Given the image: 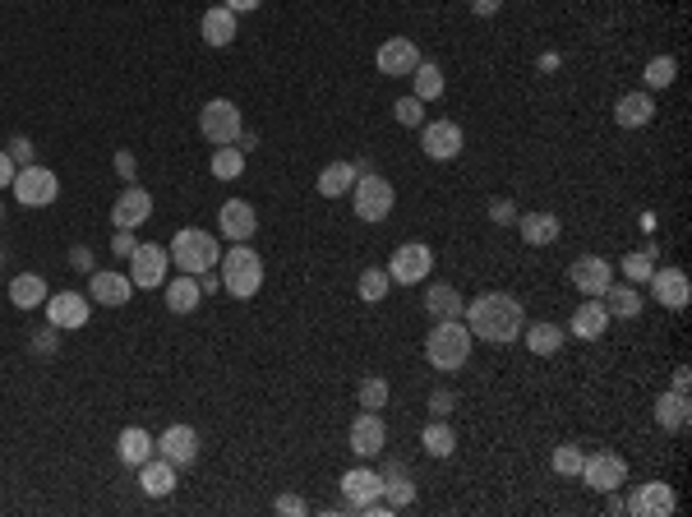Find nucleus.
Masks as SVG:
<instances>
[{
  "instance_id": "obj_1",
  "label": "nucleus",
  "mask_w": 692,
  "mask_h": 517,
  "mask_svg": "<svg viewBox=\"0 0 692 517\" xmlns=\"http://www.w3.org/2000/svg\"><path fill=\"white\" fill-rule=\"evenodd\" d=\"M462 324L471 328V337H480V342L508 347V342L522 337L526 310H522L517 296H508V291H485V296H476V301L462 310Z\"/></svg>"
},
{
  "instance_id": "obj_2",
  "label": "nucleus",
  "mask_w": 692,
  "mask_h": 517,
  "mask_svg": "<svg viewBox=\"0 0 692 517\" xmlns=\"http://www.w3.org/2000/svg\"><path fill=\"white\" fill-rule=\"evenodd\" d=\"M471 328L462 324V319H434V328L425 333V361L434 365V370H462L466 361H471Z\"/></svg>"
},
{
  "instance_id": "obj_3",
  "label": "nucleus",
  "mask_w": 692,
  "mask_h": 517,
  "mask_svg": "<svg viewBox=\"0 0 692 517\" xmlns=\"http://www.w3.org/2000/svg\"><path fill=\"white\" fill-rule=\"evenodd\" d=\"M167 254H171V268H176V273H190V277H199V273H208V268L222 264V245H217V236L213 231H199V227L176 231V241L167 245Z\"/></svg>"
},
{
  "instance_id": "obj_4",
  "label": "nucleus",
  "mask_w": 692,
  "mask_h": 517,
  "mask_svg": "<svg viewBox=\"0 0 692 517\" xmlns=\"http://www.w3.org/2000/svg\"><path fill=\"white\" fill-rule=\"evenodd\" d=\"M222 287H227V296H236V301H254L263 287V259L250 250V241L231 245L227 254H222Z\"/></svg>"
},
{
  "instance_id": "obj_5",
  "label": "nucleus",
  "mask_w": 692,
  "mask_h": 517,
  "mask_svg": "<svg viewBox=\"0 0 692 517\" xmlns=\"http://www.w3.org/2000/svg\"><path fill=\"white\" fill-rule=\"evenodd\" d=\"M397 194L393 185L383 181L379 171H365V176H356V185H351V208H356L360 222H383V217L393 213Z\"/></svg>"
},
{
  "instance_id": "obj_6",
  "label": "nucleus",
  "mask_w": 692,
  "mask_h": 517,
  "mask_svg": "<svg viewBox=\"0 0 692 517\" xmlns=\"http://www.w3.org/2000/svg\"><path fill=\"white\" fill-rule=\"evenodd\" d=\"M245 130V121H240V107L231 102V97H213V102H203L199 111V134L208 139L213 148L222 144H236V134Z\"/></svg>"
},
{
  "instance_id": "obj_7",
  "label": "nucleus",
  "mask_w": 692,
  "mask_h": 517,
  "mask_svg": "<svg viewBox=\"0 0 692 517\" xmlns=\"http://www.w3.org/2000/svg\"><path fill=\"white\" fill-rule=\"evenodd\" d=\"M10 194L24 208H47V204H56L60 181H56V171H51V167H37V162H33V167H19V171H14Z\"/></svg>"
},
{
  "instance_id": "obj_8",
  "label": "nucleus",
  "mask_w": 692,
  "mask_h": 517,
  "mask_svg": "<svg viewBox=\"0 0 692 517\" xmlns=\"http://www.w3.org/2000/svg\"><path fill=\"white\" fill-rule=\"evenodd\" d=\"M430 273H434V250L425 241L397 245L393 259H388V277H393V282H402V287H416V282H425Z\"/></svg>"
},
{
  "instance_id": "obj_9",
  "label": "nucleus",
  "mask_w": 692,
  "mask_h": 517,
  "mask_svg": "<svg viewBox=\"0 0 692 517\" xmlns=\"http://www.w3.org/2000/svg\"><path fill=\"white\" fill-rule=\"evenodd\" d=\"M420 148L430 162H457L466 148V134L457 121H425L420 125Z\"/></svg>"
},
{
  "instance_id": "obj_10",
  "label": "nucleus",
  "mask_w": 692,
  "mask_h": 517,
  "mask_svg": "<svg viewBox=\"0 0 692 517\" xmlns=\"http://www.w3.org/2000/svg\"><path fill=\"white\" fill-rule=\"evenodd\" d=\"M586 485L596 494H609V490H623V481H628V462H623L619 453H609V448H600V453H591L582 462V471H577Z\"/></svg>"
},
{
  "instance_id": "obj_11",
  "label": "nucleus",
  "mask_w": 692,
  "mask_h": 517,
  "mask_svg": "<svg viewBox=\"0 0 692 517\" xmlns=\"http://www.w3.org/2000/svg\"><path fill=\"white\" fill-rule=\"evenodd\" d=\"M47 324H56L60 333H74V328L88 324V314H93V301H88V291H56L47 296Z\"/></svg>"
},
{
  "instance_id": "obj_12",
  "label": "nucleus",
  "mask_w": 692,
  "mask_h": 517,
  "mask_svg": "<svg viewBox=\"0 0 692 517\" xmlns=\"http://www.w3.org/2000/svg\"><path fill=\"white\" fill-rule=\"evenodd\" d=\"M425 61L420 56V47L411 42V37H388L379 51H374V65H379L383 79H411V70Z\"/></svg>"
},
{
  "instance_id": "obj_13",
  "label": "nucleus",
  "mask_w": 692,
  "mask_h": 517,
  "mask_svg": "<svg viewBox=\"0 0 692 517\" xmlns=\"http://www.w3.org/2000/svg\"><path fill=\"white\" fill-rule=\"evenodd\" d=\"M383 499V476L374 467H351L342 476V504L351 508V513H365L370 504H379Z\"/></svg>"
},
{
  "instance_id": "obj_14",
  "label": "nucleus",
  "mask_w": 692,
  "mask_h": 517,
  "mask_svg": "<svg viewBox=\"0 0 692 517\" xmlns=\"http://www.w3.org/2000/svg\"><path fill=\"white\" fill-rule=\"evenodd\" d=\"M167 268H171L167 245H139V250L130 254V282L144 291L162 287V282H167Z\"/></svg>"
},
{
  "instance_id": "obj_15",
  "label": "nucleus",
  "mask_w": 692,
  "mask_h": 517,
  "mask_svg": "<svg viewBox=\"0 0 692 517\" xmlns=\"http://www.w3.org/2000/svg\"><path fill=\"white\" fill-rule=\"evenodd\" d=\"M153 217V194L144 190V185H125V190L116 194V204H111V222L116 227H125V231H139Z\"/></svg>"
},
{
  "instance_id": "obj_16",
  "label": "nucleus",
  "mask_w": 692,
  "mask_h": 517,
  "mask_svg": "<svg viewBox=\"0 0 692 517\" xmlns=\"http://www.w3.org/2000/svg\"><path fill=\"white\" fill-rule=\"evenodd\" d=\"M646 287H651V301L665 305V310H683L692 301V282L683 268H656L646 277Z\"/></svg>"
},
{
  "instance_id": "obj_17",
  "label": "nucleus",
  "mask_w": 692,
  "mask_h": 517,
  "mask_svg": "<svg viewBox=\"0 0 692 517\" xmlns=\"http://www.w3.org/2000/svg\"><path fill=\"white\" fill-rule=\"evenodd\" d=\"M628 513L633 517H669L674 508H679V494L669 490L665 481H646V485H637L633 494H628Z\"/></svg>"
},
{
  "instance_id": "obj_18",
  "label": "nucleus",
  "mask_w": 692,
  "mask_h": 517,
  "mask_svg": "<svg viewBox=\"0 0 692 517\" xmlns=\"http://www.w3.org/2000/svg\"><path fill=\"white\" fill-rule=\"evenodd\" d=\"M388 448V425H383L379 411H360L356 421H351V453L356 457H379Z\"/></svg>"
},
{
  "instance_id": "obj_19",
  "label": "nucleus",
  "mask_w": 692,
  "mask_h": 517,
  "mask_svg": "<svg viewBox=\"0 0 692 517\" xmlns=\"http://www.w3.org/2000/svg\"><path fill=\"white\" fill-rule=\"evenodd\" d=\"M568 282H573L582 296H605V287L614 282V264L600 259V254H582V259H573V268H568Z\"/></svg>"
},
{
  "instance_id": "obj_20",
  "label": "nucleus",
  "mask_w": 692,
  "mask_h": 517,
  "mask_svg": "<svg viewBox=\"0 0 692 517\" xmlns=\"http://www.w3.org/2000/svg\"><path fill=\"white\" fill-rule=\"evenodd\" d=\"M157 457H167L176 471L194 467V457H199V430H194V425H171V430L157 439Z\"/></svg>"
},
{
  "instance_id": "obj_21",
  "label": "nucleus",
  "mask_w": 692,
  "mask_h": 517,
  "mask_svg": "<svg viewBox=\"0 0 692 517\" xmlns=\"http://www.w3.org/2000/svg\"><path fill=\"white\" fill-rule=\"evenodd\" d=\"M130 296H134V282L125 273H107V268H93V273H88V301L107 305V310H120Z\"/></svg>"
},
{
  "instance_id": "obj_22",
  "label": "nucleus",
  "mask_w": 692,
  "mask_h": 517,
  "mask_svg": "<svg viewBox=\"0 0 692 517\" xmlns=\"http://www.w3.org/2000/svg\"><path fill=\"white\" fill-rule=\"evenodd\" d=\"M217 222H222V236H227L231 245L254 241V231H259V213H254L250 199H227L222 213H217Z\"/></svg>"
},
{
  "instance_id": "obj_23",
  "label": "nucleus",
  "mask_w": 692,
  "mask_h": 517,
  "mask_svg": "<svg viewBox=\"0 0 692 517\" xmlns=\"http://www.w3.org/2000/svg\"><path fill=\"white\" fill-rule=\"evenodd\" d=\"M605 328H609V310L600 305V296H586V301L573 310V319H568L563 333L582 337V342H596V337H605Z\"/></svg>"
},
{
  "instance_id": "obj_24",
  "label": "nucleus",
  "mask_w": 692,
  "mask_h": 517,
  "mask_svg": "<svg viewBox=\"0 0 692 517\" xmlns=\"http://www.w3.org/2000/svg\"><path fill=\"white\" fill-rule=\"evenodd\" d=\"M517 236H522L531 250H545V245H554L563 236V222L554 213H517Z\"/></svg>"
},
{
  "instance_id": "obj_25",
  "label": "nucleus",
  "mask_w": 692,
  "mask_h": 517,
  "mask_svg": "<svg viewBox=\"0 0 692 517\" xmlns=\"http://www.w3.org/2000/svg\"><path fill=\"white\" fill-rule=\"evenodd\" d=\"M600 305L609 310V319H637L646 305L642 287H633V282H609L605 296H600Z\"/></svg>"
},
{
  "instance_id": "obj_26",
  "label": "nucleus",
  "mask_w": 692,
  "mask_h": 517,
  "mask_svg": "<svg viewBox=\"0 0 692 517\" xmlns=\"http://www.w3.org/2000/svg\"><path fill=\"white\" fill-rule=\"evenodd\" d=\"M383 504L388 508H411L416 504V481H411V471L397 467V462H383Z\"/></svg>"
},
{
  "instance_id": "obj_27",
  "label": "nucleus",
  "mask_w": 692,
  "mask_h": 517,
  "mask_svg": "<svg viewBox=\"0 0 692 517\" xmlns=\"http://www.w3.org/2000/svg\"><path fill=\"white\" fill-rule=\"evenodd\" d=\"M688 421H692V402L683 393L669 388V393L656 397V425L665 434H683V430H688Z\"/></svg>"
},
{
  "instance_id": "obj_28",
  "label": "nucleus",
  "mask_w": 692,
  "mask_h": 517,
  "mask_svg": "<svg viewBox=\"0 0 692 517\" xmlns=\"http://www.w3.org/2000/svg\"><path fill=\"white\" fill-rule=\"evenodd\" d=\"M139 490L148 494V499H167L171 490H176V467H171L167 457H148L144 467H139Z\"/></svg>"
},
{
  "instance_id": "obj_29",
  "label": "nucleus",
  "mask_w": 692,
  "mask_h": 517,
  "mask_svg": "<svg viewBox=\"0 0 692 517\" xmlns=\"http://www.w3.org/2000/svg\"><path fill=\"white\" fill-rule=\"evenodd\" d=\"M162 291H167V310L171 314H194L203 305L199 277H190V273H176L171 282H162Z\"/></svg>"
},
{
  "instance_id": "obj_30",
  "label": "nucleus",
  "mask_w": 692,
  "mask_h": 517,
  "mask_svg": "<svg viewBox=\"0 0 692 517\" xmlns=\"http://www.w3.org/2000/svg\"><path fill=\"white\" fill-rule=\"evenodd\" d=\"M157 453V439L148 430H139V425H130V430H120L116 439V457L125 462V467H144L148 457Z\"/></svg>"
},
{
  "instance_id": "obj_31",
  "label": "nucleus",
  "mask_w": 692,
  "mask_h": 517,
  "mask_svg": "<svg viewBox=\"0 0 692 517\" xmlns=\"http://www.w3.org/2000/svg\"><path fill=\"white\" fill-rule=\"evenodd\" d=\"M199 33H203V42H208V47H231V42H236V14H231L227 5L203 10Z\"/></svg>"
},
{
  "instance_id": "obj_32",
  "label": "nucleus",
  "mask_w": 692,
  "mask_h": 517,
  "mask_svg": "<svg viewBox=\"0 0 692 517\" xmlns=\"http://www.w3.org/2000/svg\"><path fill=\"white\" fill-rule=\"evenodd\" d=\"M614 121L623 125V130H642V125L656 121V102H651V93H623L619 107H614Z\"/></svg>"
},
{
  "instance_id": "obj_33",
  "label": "nucleus",
  "mask_w": 692,
  "mask_h": 517,
  "mask_svg": "<svg viewBox=\"0 0 692 517\" xmlns=\"http://www.w3.org/2000/svg\"><path fill=\"white\" fill-rule=\"evenodd\" d=\"M522 342L531 356H559L563 342H568V333H563L559 324H526L522 328Z\"/></svg>"
},
{
  "instance_id": "obj_34",
  "label": "nucleus",
  "mask_w": 692,
  "mask_h": 517,
  "mask_svg": "<svg viewBox=\"0 0 692 517\" xmlns=\"http://www.w3.org/2000/svg\"><path fill=\"white\" fill-rule=\"evenodd\" d=\"M351 185H356V167H351V162H328V167L319 171L314 190H319L323 199H342V194H351Z\"/></svg>"
},
{
  "instance_id": "obj_35",
  "label": "nucleus",
  "mask_w": 692,
  "mask_h": 517,
  "mask_svg": "<svg viewBox=\"0 0 692 517\" xmlns=\"http://www.w3.org/2000/svg\"><path fill=\"white\" fill-rule=\"evenodd\" d=\"M47 282H42V273H19L10 282V301L19 305V310H37V305H47Z\"/></svg>"
},
{
  "instance_id": "obj_36",
  "label": "nucleus",
  "mask_w": 692,
  "mask_h": 517,
  "mask_svg": "<svg viewBox=\"0 0 692 517\" xmlns=\"http://www.w3.org/2000/svg\"><path fill=\"white\" fill-rule=\"evenodd\" d=\"M425 310L434 314V319H462L466 301H462V291L448 287V282H439V287L425 291Z\"/></svg>"
},
{
  "instance_id": "obj_37",
  "label": "nucleus",
  "mask_w": 692,
  "mask_h": 517,
  "mask_svg": "<svg viewBox=\"0 0 692 517\" xmlns=\"http://www.w3.org/2000/svg\"><path fill=\"white\" fill-rule=\"evenodd\" d=\"M443 88H448V79H443V70L434 61H420L416 70H411V93H416L420 102H434V97H443Z\"/></svg>"
},
{
  "instance_id": "obj_38",
  "label": "nucleus",
  "mask_w": 692,
  "mask_h": 517,
  "mask_svg": "<svg viewBox=\"0 0 692 517\" xmlns=\"http://www.w3.org/2000/svg\"><path fill=\"white\" fill-rule=\"evenodd\" d=\"M420 448L430 457H453L457 453V434L448 421H430L425 430H420Z\"/></svg>"
},
{
  "instance_id": "obj_39",
  "label": "nucleus",
  "mask_w": 692,
  "mask_h": 517,
  "mask_svg": "<svg viewBox=\"0 0 692 517\" xmlns=\"http://www.w3.org/2000/svg\"><path fill=\"white\" fill-rule=\"evenodd\" d=\"M642 79H646V93H660V88H669L679 79V61L674 56H656V61H646Z\"/></svg>"
},
{
  "instance_id": "obj_40",
  "label": "nucleus",
  "mask_w": 692,
  "mask_h": 517,
  "mask_svg": "<svg viewBox=\"0 0 692 517\" xmlns=\"http://www.w3.org/2000/svg\"><path fill=\"white\" fill-rule=\"evenodd\" d=\"M208 167H213L217 181H236L240 171H245V153L236 144H222V148H213V162Z\"/></svg>"
},
{
  "instance_id": "obj_41",
  "label": "nucleus",
  "mask_w": 692,
  "mask_h": 517,
  "mask_svg": "<svg viewBox=\"0 0 692 517\" xmlns=\"http://www.w3.org/2000/svg\"><path fill=\"white\" fill-rule=\"evenodd\" d=\"M388 287H393V277H388V268H365V273H360V282H356L360 301H370V305H379L383 296H388Z\"/></svg>"
},
{
  "instance_id": "obj_42",
  "label": "nucleus",
  "mask_w": 692,
  "mask_h": 517,
  "mask_svg": "<svg viewBox=\"0 0 692 517\" xmlns=\"http://www.w3.org/2000/svg\"><path fill=\"white\" fill-rule=\"evenodd\" d=\"M393 121L402 125V130H420V125H425V102H420L416 93L397 97V102H393Z\"/></svg>"
},
{
  "instance_id": "obj_43",
  "label": "nucleus",
  "mask_w": 692,
  "mask_h": 517,
  "mask_svg": "<svg viewBox=\"0 0 692 517\" xmlns=\"http://www.w3.org/2000/svg\"><path fill=\"white\" fill-rule=\"evenodd\" d=\"M656 273V259H651V254H628V259H623V282H633V287H646V277Z\"/></svg>"
},
{
  "instance_id": "obj_44",
  "label": "nucleus",
  "mask_w": 692,
  "mask_h": 517,
  "mask_svg": "<svg viewBox=\"0 0 692 517\" xmlns=\"http://www.w3.org/2000/svg\"><path fill=\"white\" fill-rule=\"evenodd\" d=\"M360 407H365V411H383V407H388V379H379V374L365 379V384H360Z\"/></svg>"
},
{
  "instance_id": "obj_45",
  "label": "nucleus",
  "mask_w": 692,
  "mask_h": 517,
  "mask_svg": "<svg viewBox=\"0 0 692 517\" xmlns=\"http://www.w3.org/2000/svg\"><path fill=\"white\" fill-rule=\"evenodd\" d=\"M582 462H586V453L577 444L554 448V471H559V476H577V471H582Z\"/></svg>"
},
{
  "instance_id": "obj_46",
  "label": "nucleus",
  "mask_w": 692,
  "mask_h": 517,
  "mask_svg": "<svg viewBox=\"0 0 692 517\" xmlns=\"http://www.w3.org/2000/svg\"><path fill=\"white\" fill-rule=\"evenodd\" d=\"M453 407H457V393H453V388H434V393H430V416H434V421H448V416H453Z\"/></svg>"
},
{
  "instance_id": "obj_47",
  "label": "nucleus",
  "mask_w": 692,
  "mask_h": 517,
  "mask_svg": "<svg viewBox=\"0 0 692 517\" xmlns=\"http://www.w3.org/2000/svg\"><path fill=\"white\" fill-rule=\"evenodd\" d=\"M28 347H33V356H56V347H60V328H56V324H47L42 333H33V342H28Z\"/></svg>"
},
{
  "instance_id": "obj_48",
  "label": "nucleus",
  "mask_w": 692,
  "mask_h": 517,
  "mask_svg": "<svg viewBox=\"0 0 692 517\" xmlns=\"http://www.w3.org/2000/svg\"><path fill=\"white\" fill-rule=\"evenodd\" d=\"M5 153L14 157V167H33V162H37V157H33V139H28V134H14Z\"/></svg>"
},
{
  "instance_id": "obj_49",
  "label": "nucleus",
  "mask_w": 692,
  "mask_h": 517,
  "mask_svg": "<svg viewBox=\"0 0 692 517\" xmlns=\"http://www.w3.org/2000/svg\"><path fill=\"white\" fill-rule=\"evenodd\" d=\"M273 513H282V517H305V513H310V504H305L300 494H277V499H273Z\"/></svg>"
},
{
  "instance_id": "obj_50",
  "label": "nucleus",
  "mask_w": 692,
  "mask_h": 517,
  "mask_svg": "<svg viewBox=\"0 0 692 517\" xmlns=\"http://www.w3.org/2000/svg\"><path fill=\"white\" fill-rule=\"evenodd\" d=\"M490 222H494V227H513V222H517V204H513V199H494V204H490Z\"/></svg>"
},
{
  "instance_id": "obj_51",
  "label": "nucleus",
  "mask_w": 692,
  "mask_h": 517,
  "mask_svg": "<svg viewBox=\"0 0 692 517\" xmlns=\"http://www.w3.org/2000/svg\"><path fill=\"white\" fill-rule=\"evenodd\" d=\"M134 250H139V241H134V231L116 227V236H111V254H116V259H130Z\"/></svg>"
},
{
  "instance_id": "obj_52",
  "label": "nucleus",
  "mask_w": 692,
  "mask_h": 517,
  "mask_svg": "<svg viewBox=\"0 0 692 517\" xmlns=\"http://www.w3.org/2000/svg\"><path fill=\"white\" fill-rule=\"evenodd\" d=\"M116 176H120L125 185H130L134 176H139V162H134V153H125V148L116 153Z\"/></svg>"
},
{
  "instance_id": "obj_53",
  "label": "nucleus",
  "mask_w": 692,
  "mask_h": 517,
  "mask_svg": "<svg viewBox=\"0 0 692 517\" xmlns=\"http://www.w3.org/2000/svg\"><path fill=\"white\" fill-rule=\"evenodd\" d=\"M14 171H19V167H14V157L0 148V190H10V185H14Z\"/></svg>"
},
{
  "instance_id": "obj_54",
  "label": "nucleus",
  "mask_w": 692,
  "mask_h": 517,
  "mask_svg": "<svg viewBox=\"0 0 692 517\" xmlns=\"http://www.w3.org/2000/svg\"><path fill=\"white\" fill-rule=\"evenodd\" d=\"M499 10H503V0H471V14L476 19H494Z\"/></svg>"
},
{
  "instance_id": "obj_55",
  "label": "nucleus",
  "mask_w": 692,
  "mask_h": 517,
  "mask_svg": "<svg viewBox=\"0 0 692 517\" xmlns=\"http://www.w3.org/2000/svg\"><path fill=\"white\" fill-rule=\"evenodd\" d=\"M70 264L84 268V273H93V250H88V245H74V250H70Z\"/></svg>"
},
{
  "instance_id": "obj_56",
  "label": "nucleus",
  "mask_w": 692,
  "mask_h": 517,
  "mask_svg": "<svg viewBox=\"0 0 692 517\" xmlns=\"http://www.w3.org/2000/svg\"><path fill=\"white\" fill-rule=\"evenodd\" d=\"M217 287H222V273H213V268H208V273H199V291H203V296H213Z\"/></svg>"
},
{
  "instance_id": "obj_57",
  "label": "nucleus",
  "mask_w": 692,
  "mask_h": 517,
  "mask_svg": "<svg viewBox=\"0 0 692 517\" xmlns=\"http://www.w3.org/2000/svg\"><path fill=\"white\" fill-rule=\"evenodd\" d=\"M222 5H227L231 14H250V10H259L263 0H222Z\"/></svg>"
},
{
  "instance_id": "obj_58",
  "label": "nucleus",
  "mask_w": 692,
  "mask_h": 517,
  "mask_svg": "<svg viewBox=\"0 0 692 517\" xmlns=\"http://www.w3.org/2000/svg\"><path fill=\"white\" fill-rule=\"evenodd\" d=\"M688 384H692L688 365H679V370H674V393H683V397H688Z\"/></svg>"
},
{
  "instance_id": "obj_59",
  "label": "nucleus",
  "mask_w": 692,
  "mask_h": 517,
  "mask_svg": "<svg viewBox=\"0 0 692 517\" xmlns=\"http://www.w3.org/2000/svg\"><path fill=\"white\" fill-rule=\"evenodd\" d=\"M236 148H240V153H250V148H259V134L240 130V134H236Z\"/></svg>"
},
{
  "instance_id": "obj_60",
  "label": "nucleus",
  "mask_w": 692,
  "mask_h": 517,
  "mask_svg": "<svg viewBox=\"0 0 692 517\" xmlns=\"http://www.w3.org/2000/svg\"><path fill=\"white\" fill-rule=\"evenodd\" d=\"M0 222H5V199H0Z\"/></svg>"
}]
</instances>
